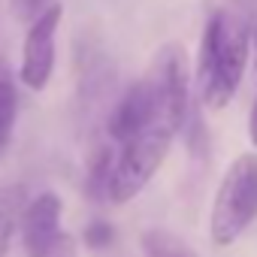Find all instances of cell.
<instances>
[{"label": "cell", "mask_w": 257, "mask_h": 257, "mask_svg": "<svg viewBox=\"0 0 257 257\" xmlns=\"http://www.w3.org/2000/svg\"><path fill=\"white\" fill-rule=\"evenodd\" d=\"M248 64V22L245 16L233 10L215 13L200 40V58H197V88L209 109H224Z\"/></svg>", "instance_id": "6da1fadb"}, {"label": "cell", "mask_w": 257, "mask_h": 257, "mask_svg": "<svg viewBox=\"0 0 257 257\" xmlns=\"http://www.w3.org/2000/svg\"><path fill=\"white\" fill-rule=\"evenodd\" d=\"M254 218H257V155L245 152L230 164V170L218 185L209 218L212 242L218 248L233 245Z\"/></svg>", "instance_id": "7a4b0ae2"}, {"label": "cell", "mask_w": 257, "mask_h": 257, "mask_svg": "<svg viewBox=\"0 0 257 257\" xmlns=\"http://www.w3.org/2000/svg\"><path fill=\"white\" fill-rule=\"evenodd\" d=\"M179 134V127L170 121H155L143 134L127 140L115 161V179H112V203H127L143 194V188L155 179L161 164L170 155V146Z\"/></svg>", "instance_id": "3957f363"}, {"label": "cell", "mask_w": 257, "mask_h": 257, "mask_svg": "<svg viewBox=\"0 0 257 257\" xmlns=\"http://www.w3.org/2000/svg\"><path fill=\"white\" fill-rule=\"evenodd\" d=\"M64 7L52 4L43 16H37L28 25L25 46H22V82L31 91H43L55 73V58H58V28H61Z\"/></svg>", "instance_id": "277c9868"}, {"label": "cell", "mask_w": 257, "mask_h": 257, "mask_svg": "<svg viewBox=\"0 0 257 257\" xmlns=\"http://www.w3.org/2000/svg\"><path fill=\"white\" fill-rule=\"evenodd\" d=\"M161 118V109H158V97H155V88L149 85V79L143 76L140 82H134L121 94V100L112 106L109 118H106V131L115 143H127L134 140L137 134H143L146 127H152L155 121Z\"/></svg>", "instance_id": "5b68a950"}, {"label": "cell", "mask_w": 257, "mask_h": 257, "mask_svg": "<svg viewBox=\"0 0 257 257\" xmlns=\"http://www.w3.org/2000/svg\"><path fill=\"white\" fill-rule=\"evenodd\" d=\"M61 209H64L61 197L52 194V191H43L28 203V209L22 215V224H19L22 245H25L28 257L43 251L49 242H55L61 236Z\"/></svg>", "instance_id": "8992f818"}, {"label": "cell", "mask_w": 257, "mask_h": 257, "mask_svg": "<svg viewBox=\"0 0 257 257\" xmlns=\"http://www.w3.org/2000/svg\"><path fill=\"white\" fill-rule=\"evenodd\" d=\"M115 161L118 155L109 146H97L88 158L85 170V194L94 203H109L112 200V179H115Z\"/></svg>", "instance_id": "52a82bcc"}, {"label": "cell", "mask_w": 257, "mask_h": 257, "mask_svg": "<svg viewBox=\"0 0 257 257\" xmlns=\"http://www.w3.org/2000/svg\"><path fill=\"white\" fill-rule=\"evenodd\" d=\"M28 188L25 185H0V257H7L13 233L22 224V215L28 209Z\"/></svg>", "instance_id": "ba28073f"}, {"label": "cell", "mask_w": 257, "mask_h": 257, "mask_svg": "<svg viewBox=\"0 0 257 257\" xmlns=\"http://www.w3.org/2000/svg\"><path fill=\"white\" fill-rule=\"evenodd\" d=\"M143 254L146 257H197V251L170 230H146L143 233Z\"/></svg>", "instance_id": "9c48e42d"}, {"label": "cell", "mask_w": 257, "mask_h": 257, "mask_svg": "<svg viewBox=\"0 0 257 257\" xmlns=\"http://www.w3.org/2000/svg\"><path fill=\"white\" fill-rule=\"evenodd\" d=\"M16 112H19V94L10 79H0V155L7 152L16 127Z\"/></svg>", "instance_id": "30bf717a"}, {"label": "cell", "mask_w": 257, "mask_h": 257, "mask_svg": "<svg viewBox=\"0 0 257 257\" xmlns=\"http://www.w3.org/2000/svg\"><path fill=\"white\" fill-rule=\"evenodd\" d=\"M112 239H115V230H112L109 221H91V224L85 227V245H88L91 251H103V248H109Z\"/></svg>", "instance_id": "8fae6325"}, {"label": "cell", "mask_w": 257, "mask_h": 257, "mask_svg": "<svg viewBox=\"0 0 257 257\" xmlns=\"http://www.w3.org/2000/svg\"><path fill=\"white\" fill-rule=\"evenodd\" d=\"M31 257H79V245H76V239L70 233H61L55 242H49L43 251H37Z\"/></svg>", "instance_id": "7c38bea8"}, {"label": "cell", "mask_w": 257, "mask_h": 257, "mask_svg": "<svg viewBox=\"0 0 257 257\" xmlns=\"http://www.w3.org/2000/svg\"><path fill=\"white\" fill-rule=\"evenodd\" d=\"M49 7H52V0H13V10H16L19 19H25L28 25H31L37 16H43Z\"/></svg>", "instance_id": "4fadbf2b"}, {"label": "cell", "mask_w": 257, "mask_h": 257, "mask_svg": "<svg viewBox=\"0 0 257 257\" xmlns=\"http://www.w3.org/2000/svg\"><path fill=\"white\" fill-rule=\"evenodd\" d=\"M248 140H251V146L257 149V100H254L251 115H248Z\"/></svg>", "instance_id": "5bb4252c"}, {"label": "cell", "mask_w": 257, "mask_h": 257, "mask_svg": "<svg viewBox=\"0 0 257 257\" xmlns=\"http://www.w3.org/2000/svg\"><path fill=\"white\" fill-rule=\"evenodd\" d=\"M254 55H257V28H254Z\"/></svg>", "instance_id": "9a60e30c"}]
</instances>
